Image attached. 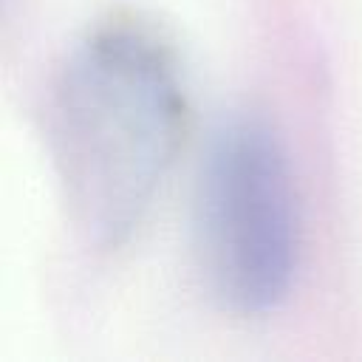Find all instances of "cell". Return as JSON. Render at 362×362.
Returning <instances> with one entry per match:
<instances>
[{"instance_id": "obj_1", "label": "cell", "mask_w": 362, "mask_h": 362, "mask_svg": "<svg viewBox=\"0 0 362 362\" xmlns=\"http://www.w3.org/2000/svg\"><path fill=\"white\" fill-rule=\"evenodd\" d=\"M178 68L150 31L105 25L59 68L48 96V153L68 218L99 252L150 212L184 139Z\"/></svg>"}, {"instance_id": "obj_2", "label": "cell", "mask_w": 362, "mask_h": 362, "mask_svg": "<svg viewBox=\"0 0 362 362\" xmlns=\"http://www.w3.org/2000/svg\"><path fill=\"white\" fill-rule=\"evenodd\" d=\"M198 260L212 297L238 317L274 311L300 260V215L286 153L257 119L209 141L195 201Z\"/></svg>"}]
</instances>
